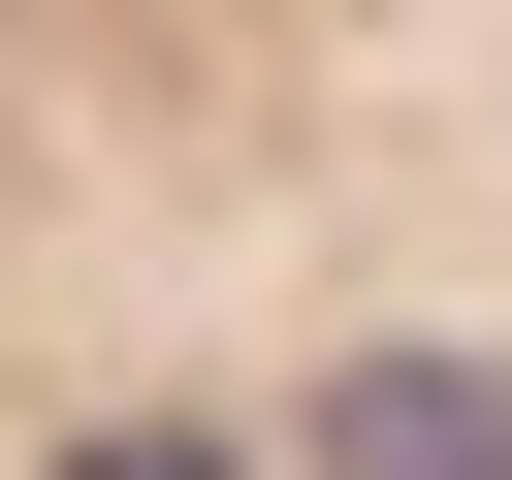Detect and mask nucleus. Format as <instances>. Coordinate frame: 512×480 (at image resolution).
<instances>
[{"label": "nucleus", "mask_w": 512, "mask_h": 480, "mask_svg": "<svg viewBox=\"0 0 512 480\" xmlns=\"http://www.w3.org/2000/svg\"><path fill=\"white\" fill-rule=\"evenodd\" d=\"M0 480H512V0H0Z\"/></svg>", "instance_id": "nucleus-1"}]
</instances>
